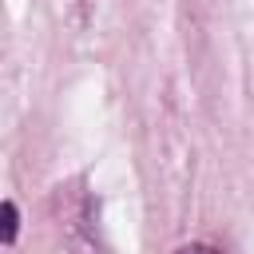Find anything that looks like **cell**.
Returning a JSON list of instances; mask_svg holds the SVG:
<instances>
[{
    "instance_id": "1",
    "label": "cell",
    "mask_w": 254,
    "mask_h": 254,
    "mask_svg": "<svg viewBox=\"0 0 254 254\" xmlns=\"http://www.w3.org/2000/svg\"><path fill=\"white\" fill-rule=\"evenodd\" d=\"M16 226H20V214H16V202L8 198V202H4V242H8V246L16 242Z\"/></svg>"
},
{
    "instance_id": "2",
    "label": "cell",
    "mask_w": 254,
    "mask_h": 254,
    "mask_svg": "<svg viewBox=\"0 0 254 254\" xmlns=\"http://www.w3.org/2000/svg\"><path fill=\"white\" fill-rule=\"evenodd\" d=\"M175 254H218L214 246H202V242H190V246H183V250H175Z\"/></svg>"
}]
</instances>
